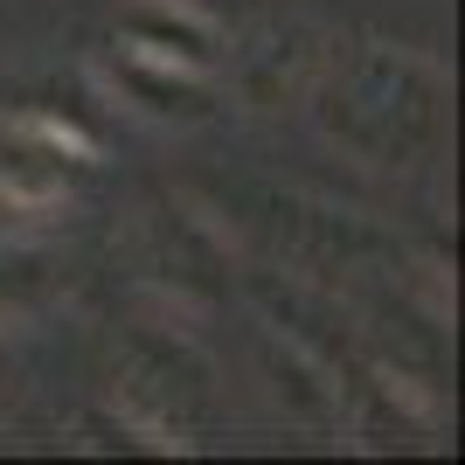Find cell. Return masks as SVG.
<instances>
[{
	"label": "cell",
	"instance_id": "6da1fadb",
	"mask_svg": "<svg viewBox=\"0 0 465 465\" xmlns=\"http://www.w3.org/2000/svg\"><path fill=\"white\" fill-rule=\"evenodd\" d=\"M320 125L341 146H354L369 167H410L438 146L445 84H438L430 63L375 49V56L348 63V77H333V91L320 97Z\"/></svg>",
	"mask_w": 465,
	"mask_h": 465
},
{
	"label": "cell",
	"instance_id": "7a4b0ae2",
	"mask_svg": "<svg viewBox=\"0 0 465 465\" xmlns=\"http://www.w3.org/2000/svg\"><path fill=\"white\" fill-rule=\"evenodd\" d=\"M91 174V146L49 118H0V202L7 209H56Z\"/></svg>",
	"mask_w": 465,
	"mask_h": 465
},
{
	"label": "cell",
	"instance_id": "3957f363",
	"mask_svg": "<svg viewBox=\"0 0 465 465\" xmlns=\"http://www.w3.org/2000/svg\"><path fill=\"white\" fill-rule=\"evenodd\" d=\"M125 49L194 70V63L215 56V28L194 7H181V0H133L125 7Z\"/></svg>",
	"mask_w": 465,
	"mask_h": 465
},
{
	"label": "cell",
	"instance_id": "277c9868",
	"mask_svg": "<svg viewBox=\"0 0 465 465\" xmlns=\"http://www.w3.org/2000/svg\"><path fill=\"white\" fill-rule=\"evenodd\" d=\"M118 84H125V97H133L139 112H153V118H202L209 112L202 84L181 77L174 63H160V56H139V49L118 56Z\"/></svg>",
	"mask_w": 465,
	"mask_h": 465
},
{
	"label": "cell",
	"instance_id": "5b68a950",
	"mask_svg": "<svg viewBox=\"0 0 465 465\" xmlns=\"http://www.w3.org/2000/svg\"><path fill=\"white\" fill-rule=\"evenodd\" d=\"M56 257L49 251H21V243H0V327L7 320H28L56 299Z\"/></svg>",
	"mask_w": 465,
	"mask_h": 465
}]
</instances>
